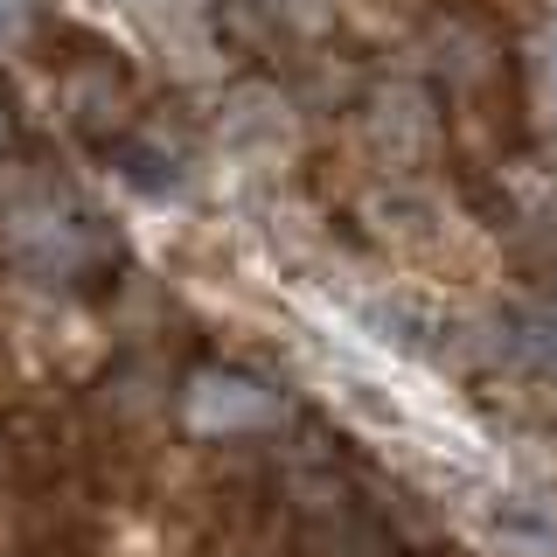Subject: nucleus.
Masks as SVG:
<instances>
[{"label": "nucleus", "instance_id": "f03ea898", "mask_svg": "<svg viewBox=\"0 0 557 557\" xmlns=\"http://www.w3.org/2000/svg\"><path fill=\"white\" fill-rule=\"evenodd\" d=\"M22 28H28V0H0V42H14Z\"/></svg>", "mask_w": 557, "mask_h": 557}, {"label": "nucleus", "instance_id": "7ed1b4c3", "mask_svg": "<svg viewBox=\"0 0 557 557\" xmlns=\"http://www.w3.org/2000/svg\"><path fill=\"white\" fill-rule=\"evenodd\" d=\"M550 91H557V42H550Z\"/></svg>", "mask_w": 557, "mask_h": 557}, {"label": "nucleus", "instance_id": "f257e3e1", "mask_svg": "<svg viewBox=\"0 0 557 557\" xmlns=\"http://www.w3.org/2000/svg\"><path fill=\"white\" fill-rule=\"evenodd\" d=\"M188 418L202 432H231V425H258L265 418V391L244 376H202L196 397H188Z\"/></svg>", "mask_w": 557, "mask_h": 557}]
</instances>
